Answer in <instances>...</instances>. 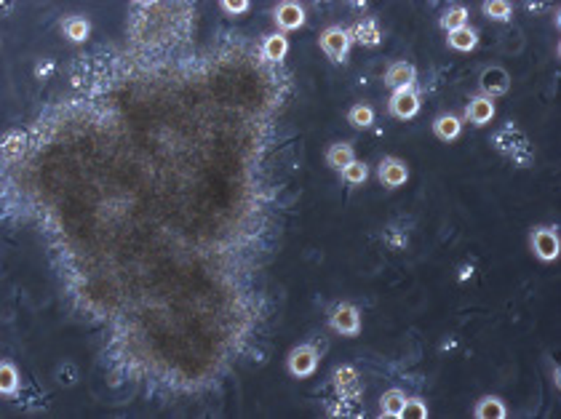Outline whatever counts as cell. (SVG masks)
Masks as SVG:
<instances>
[{
    "label": "cell",
    "instance_id": "cell-17",
    "mask_svg": "<svg viewBox=\"0 0 561 419\" xmlns=\"http://www.w3.org/2000/svg\"><path fill=\"white\" fill-rule=\"evenodd\" d=\"M19 390V372L11 360H3L0 363V393L3 396H16Z\"/></svg>",
    "mask_w": 561,
    "mask_h": 419
},
{
    "label": "cell",
    "instance_id": "cell-1",
    "mask_svg": "<svg viewBox=\"0 0 561 419\" xmlns=\"http://www.w3.org/2000/svg\"><path fill=\"white\" fill-rule=\"evenodd\" d=\"M529 246H532V254L543 262H556L561 254V240H559V230L553 228H535L532 235H529Z\"/></svg>",
    "mask_w": 561,
    "mask_h": 419
},
{
    "label": "cell",
    "instance_id": "cell-23",
    "mask_svg": "<svg viewBox=\"0 0 561 419\" xmlns=\"http://www.w3.org/2000/svg\"><path fill=\"white\" fill-rule=\"evenodd\" d=\"M348 120H350L353 129H369V126L374 123V110L369 107V105H355V107L348 112Z\"/></svg>",
    "mask_w": 561,
    "mask_h": 419
},
{
    "label": "cell",
    "instance_id": "cell-18",
    "mask_svg": "<svg viewBox=\"0 0 561 419\" xmlns=\"http://www.w3.org/2000/svg\"><path fill=\"white\" fill-rule=\"evenodd\" d=\"M64 35H67V40H73V43H83L85 37H88V33H91V24H88V19H83V16H70V19H64Z\"/></svg>",
    "mask_w": 561,
    "mask_h": 419
},
{
    "label": "cell",
    "instance_id": "cell-19",
    "mask_svg": "<svg viewBox=\"0 0 561 419\" xmlns=\"http://www.w3.org/2000/svg\"><path fill=\"white\" fill-rule=\"evenodd\" d=\"M262 54H265V59L268 61H283V57L289 54V40L276 33V35H270L265 40V46H262Z\"/></svg>",
    "mask_w": 561,
    "mask_h": 419
},
{
    "label": "cell",
    "instance_id": "cell-16",
    "mask_svg": "<svg viewBox=\"0 0 561 419\" xmlns=\"http://www.w3.org/2000/svg\"><path fill=\"white\" fill-rule=\"evenodd\" d=\"M447 43H449V48H454V51H473V48L478 46V33L476 30H471V27H463V30L449 33Z\"/></svg>",
    "mask_w": 561,
    "mask_h": 419
},
{
    "label": "cell",
    "instance_id": "cell-6",
    "mask_svg": "<svg viewBox=\"0 0 561 419\" xmlns=\"http://www.w3.org/2000/svg\"><path fill=\"white\" fill-rule=\"evenodd\" d=\"M331 326H334L337 334L355 336L361 331V312L353 305H337L331 312Z\"/></svg>",
    "mask_w": 561,
    "mask_h": 419
},
{
    "label": "cell",
    "instance_id": "cell-12",
    "mask_svg": "<svg viewBox=\"0 0 561 419\" xmlns=\"http://www.w3.org/2000/svg\"><path fill=\"white\" fill-rule=\"evenodd\" d=\"M353 160H355L353 144H348V142L331 144L329 153H326V163H329L331 168H337V171H345Z\"/></svg>",
    "mask_w": 561,
    "mask_h": 419
},
{
    "label": "cell",
    "instance_id": "cell-13",
    "mask_svg": "<svg viewBox=\"0 0 561 419\" xmlns=\"http://www.w3.org/2000/svg\"><path fill=\"white\" fill-rule=\"evenodd\" d=\"M460 131H463V120L457 118V115H441V118H436V123H433V134L439 136L441 142L457 139Z\"/></svg>",
    "mask_w": 561,
    "mask_h": 419
},
{
    "label": "cell",
    "instance_id": "cell-14",
    "mask_svg": "<svg viewBox=\"0 0 561 419\" xmlns=\"http://www.w3.org/2000/svg\"><path fill=\"white\" fill-rule=\"evenodd\" d=\"M473 414H476V419H505L508 417V408H505V403H502L500 398L487 396L476 403Z\"/></svg>",
    "mask_w": 561,
    "mask_h": 419
},
{
    "label": "cell",
    "instance_id": "cell-22",
    "mask_svg": "<svg viewBox=\"0 0 561 419\" xmlns=\"http://www.w3.org/2000/svg\"><path fill=\"white\" fill-rule=\"evenodd\" d=\"M441 27H444L447 33H454V30L468 27V8H465V6H454V8H449V11L441 16Z\"/></svg>",
    "mask_w": 561,
    "mask_h": 419
},
{
    "label": "cell",
    "instance_id": "cell-26",
    "mask_svg": "<svg viewBox=\"0 0 561 419\" xmlns=\"http://www.w3.org/2000/svg\"><path fill=\"white\" fill-rule=\"evenodd\" d=\"M340 174L348 184H364V182L369 179V166L361 163V160H353V163L345 168V171H340Z\"/></svg>",
    "mask_w": 561,
    "mask_h": 419
},
{
    "label": "cell",
    "instance_id": "cell-29",
    "mask_svg": "<svg viewBox=\"0 0 561 419\" xmlns=\"http://www.w3.org/2000/svg\"><path fill=\"white\" fill-rule=\"evenodd\" d=\"M51 70H54V64H51V61H49V64H40V67H37V78H43V75H49Z\"/></svg>",
    "mask_w": 561,
    "mask_h": 419
},
{
    "label": "cell",
    "instance_id": "cell-25",
    "mask_svg": "<svg viewBox=\"0 0 561 419\" xmlns=\"http://www.w3.org/2000/svg\"><path fill=\"white\" fill-rule=\"evenodd\" d=\"M484 13L489 19H495V22H508L513 13V6L508 0H489V3H484Z\"/></svg>",
    "mask_w": 561,
    "mask_h": 419
},
{
    "label": "cell",
    "instance_id": "cell-21",
    "mask_svg": "<svg viewBox=\"0 0 561 419\" xmlns=\"http://www.w3.org/2000/svg\"><path fill=\"white\" fill-rule=\"evenodd\" d=\"M25 144H27L25 131L6 134V139H3V158H6V160H13V158H19L22 153H25Z\"/></svg>",
    "mask_w": 561,
    "mask_h": 419
},
{
    "label": "cell",
    "instance_id": "cell-3",
    "mask_svg": "<svg viewBox=\"0 0 561 419\" xmlns=\"http://www.w3.org/2000/svg\"><path fill=\"white\" fill-rule=\"evenodd\" d=\"M289 372L297 377V379H307L313 377L318 369V350L313 345H300L289 353Z\"/></svg>",
    "mask_w": 561,
    "mask_h": 419
},
{
    "label": "cell",
    "instance_id": "cell-2",
    "mask_svg": "<svg viewBox=\"0 0 561 419\" xmlns=\"http://www.w3.org/2000/svg\"><path fill=\"white\" fill-rule=\"evenodd\" d=\"M350 43H353V37L348 30H342V27H329L324 35H321V48L329 54L331 61H342L348 59V54H350Z\"/></svg>",
    "mask_w": 561,
    "mask_h": 419
},
{
    "label": "cell",
    "instance_id": "cell-20",
    "mask_svg": "<svg viewBox=\"0 0 561 419\" xmlns=\"http://www.w3.org/2000/svg\"><path fill=\"white\" fill-rule=\"evenodd\" d=\"M403 401H406V396H403L401 390H388L385 396L379 398V414H382V417L398 419V411H401Z\"/></svg>",
    "mask_w": 561,
    "mask_h": 419
},
{
    "label": "cell",
    "instance_id": "cell-8",
    "mask_svg": "<svg viewBox=\"0 0 561 419\" xmlns=\"http://www.w3.org/2000/svg\"><path fill=\"white\" fill-rule=\"evenodd\" d=\"M331 382L337 387V393L340 398H345V403L348 401H355L358 393H361V384H358V372H355L353 366H340L334 377H331Z\"/></svg>",
    "mask_w": 561,
    "mask_h": 419
},
{
    "label": "cell",
    "instance_id": "cell-4",
    "mask_svg": "<svg viewBox=\"0 0 561 419\" xmlns=\"http://www.w3.org/2000/svg\"><path fill=\"white\" fill-rule=\"evenodd\" d=\"M391 112L398 120H409L420 112V96H417L415 85L406 88H396L391 96Z\"/></svg>",
    "mask_w": 561,
    "mask_h": 419
},
{
    "label": "cell",
    "instance_id": "cell-15",
    "mask_svg": "<svg viewBox=\"0 0 561 419\" xmlns=\"http://www.w3.org/2000/svg\"><path fill=\"white\" fill-rule=\"evenodd\" d=\"M350 37H355V43L369 46V48H374V46L382 43V33H379V27H377L374 19H366V22L358 24L353 33H350Z\"/></svg>",
    "mask_w": 561,
    "mask_h": 419
},
{
    "label": "cell",
    "instance_id": "cell-24",
    "mask_svg": "<svg viewBox=\"0 0 561 419\" xmlns=\"http://www.w3.org/2000/svg\"><path fill=\"white\" fill-rule=\"evenodd\" d=\"M398 419H427V406L423 398H406L403 401Z\"/></svg>",
    "mask_w": 561,
    "mask_h": 419
},
{
    "label": "cell",
    "instance_id": "cell-11",
    "mask_svg": "<svg viewBox=\"0 0 561 419\" xmlns=\"http://www.w3.org/2000/svg\"><path fill=\"white\" fill-rule=\"evenodd\" d=\"M415 81H417V70L409 61H396L391 70L385 72V83L391 85L393 91L396 88H406V85H415Z\"/></svg>",
    "mask_w": 561,
    "mask_h": 419
},
{
    "label": "cell",
    "instance_id": "cell-10",
    "mask_svg": "<svg viewBox=\"0 0 561 419\" xmlns=\"http://www.w3.org/2000/svg\"><path fill=\"white\" fill-rule=\"evenodd\" d=\"M495 118V99L487 96H476L465 105V120L473 126H487L489 120Z\"/></svg>",
    "mask_w": 561,
    "mask_h": 419
},
{
    "label": "cell",
    "instance_id": "cell-27",
    "mask_svg": "<svg viewBox=\"0 0 561 419\" xmlns=\"http://www.w3.org/2000/svg\"><path fill=\"white\" fill-rule=\"evenodd\" d=\"M222 11L232 13V16L246 13V11H249V0H222Z\"/></svg>",
    "mask_w": 561,
    "mask_h": 419
},
{
    "label": "cell",
    "instance_id": "cell-9",
    "mask_svg": "<svg viewBox=\"0 0 561 419\" xmlns=\"http://www.w3.org/2000/svg\"><path fill=\"white\" fill-rule=\"evenodd\" d=\"M276 24H278L283 33L300 30L305 24V8L300 3H280L278 8H276Z\"/></svg>",
    "mask_w": 561,
    "mask_h": 419
},
{
    "label": "cell",
    "instance_id": "cell-7",
    "mask_svg": "<svg viewBox=\"0 0 561 419\" xmlns=\"http://www.w3.org/2000/svg\"><path fill=\"white\" fill-rule=\"evenodd\" d=\"M377 177L385 187L396 190V187H403L409 182V166L403 160H398V158H385L377 168Z\"/></svg>",
    "mask_w": 561,
    "mask_h": 419
},
{
    "label": "cell",
    "instance_id": "cell-5",
    "mask_svg": "<svg viewBox=\"0 0 561 419\" xmlns=\"http://www.w3.org/2000/svg\"><path fill=\"white\" fill-rule=\"evenodd\" d=\"M478 85H481V94L487 96V99H497V96L508 94V88H511V75L502 70V67H489V70L481 72Z\"/></svg>",
    "mask_w": 561,
    "mask_h": 419
},
{
    "label": "cell",
    "instance_id": "cell-28",
    "mask_svg": "<svg viewBox=\"0 0 561 419\" xmlns=\"http://www.w3.org/2000/svg\"><path fill=\"white\" fill-rule=\"evenodd\" d=\"M471 276H473V264H465L463 270H460V281H468Z\"/></svg>",
    "mask_w": 561,
    "mask_h": 419
}]
</instances>
